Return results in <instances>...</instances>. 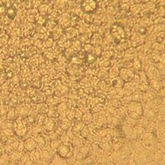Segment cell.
I'll use <instances>...</instances> for the list:
<instances>
[{
  "instance_id": "cell-1",
  "label": "cell",
  "mask_w": 165,
  "mask_h": 165,
  "mask_svg": "<svg viewBox=\"0 0 165 165\" xmlns=\"http://www.w3.org/2000/svg\"><path fill=\"white\" fill-rule=\"evenodd\" d=\"M143 105L141 102H131L127 106V112H128V116L134 119V120H138L140 116H143Z\"/></svg>"
},
{
  "instance_id": "cell-2",
  "label": "cell",
  "mask_w": 165,
  "mask_h": 165,
  "mask_svg": "<svg viewBox=\"0 0 165 165\" xmlns=\"http://www.w3.org/2000/svg\"><path fill=\"white\" fill-rule=\"evenodd\" d=\"M135 75H136V72L132 68H122L120 70L119 77L125 83H129V82L132 81Z\"/></svg>"
},
{
  "instance_id": "cell-3",
  "label": "cell",
  "mask_w": 165,
  "mask_h": 165,
  "mask_svg": "<svg viewBox=\"0 0 165 165\" xmlns=\"http://www.w3.org/2000/svg\"><path fill=\"white\" fill-rule=\"evenodd\" d=\"M145 75L147 76V78L149 79V80L150 79H161L158 70L157 69L155 64H150L149 66V68L145 70Z\"/></svg>"
},
{
  "instance_id": "cell-4",
  "label": "cell",
  "mask_w": 165,
  "mask_h": 165,
  "mask_svg": "<svg viewBox=\"0 0 165 165\" xmlns=\"http://www.w3.org/2000/svg\"><path fill=\"white\" fill-rule=\"evenodd\" d=\"M55 126H56V122L54 119L50 117L45 118L42 124V128L46 131H53L55 129Z\"/></svg>"
},
{
  "instance_id": "cell-5",
  "label": "cell",
  "mask_w": 165,
  "mask_h": 165,
  "mask_svg": "<svg viewBox=\"0 0 165 165\" xmlns=\"http://www.w3.org/2000/svg\"><path fill=\"white\" fill-rule=\"evenodd\" d=\"M149 85L152 91H154V93H158L162 88V80L159 79H150Z\"/></svg>"
},
{
  "instance_id": "cell-6",
  "label": "cell",
  "mask_w": 165,
  "mask_h": 165,
  "mask_svg": "<svg viewBox=\"0 0 165 165\" xmlns=\"http://www.w3.org/2000/svg\"><path fill=\"white\" fill-rule=\"evenodd\" d=\"M165 50V45L163 44L160 43H157V42H154L153 44L151 47V51L154 54H157L158 55H161L162 54L164 53Z\"/></svg>"
},
{
  "instance_id": "cell-7",
  "label": "cell",
  "mask_w": 165,
  "mask_h": 165,
  "mask_svg": "<svg viewBox=\"0 0 165 165\" xmlns=\"http://www.w3.org/2000/svg\"><path fill=\"white\" fill-rule=\"evenodd\" d=\"M143 116H145L147 120H149V121L151 122L152 121L154 120L155 116H156V111L153 108H148L144 109V111H143Z\"/></svg>"
},
{
  "instance_id": "cell-8",
  "label": "cell",
  "mask_w": 165,
  "mask_h": 165,
  "mask_svg": "<svg viewBox=\"0 0 165 165\" xmlns=\"http://www.w3.org/2000/svg\"><path fill=\"white\" fill-rule=\"evenodd\" d=\"M125 59H129V60H133L137 57V52L136 50L133 47H129L126 50V52L124 53Z\"/></svg>"
},
{
  "instance_id": "cell-9",
  "label": "cell",
  "mask_w": 165,
  "mask_h": 165,
  "mask_svg": "<svg viewBox=\"0 0 165 165\" xmlns=\"http://www.w3.org/2000/svg\"><path fill=\"white\" fill-rule=\"evenodd\" d=\"M124 83L125 82L120 77H116L111 79V85L114 88H116V89H120V88H123L125 84Z\"/></svg>"
},
{
  "instance_id": "cell-10",
  "label": "cell",
  "mask_w": 165,
  "mask_h": 165,
  "mask_svg": "<svg viewBox=\"0 0 165 165\" xmlns=\"http://www.w3.org/2000/svg\"><path fill=\"white\" fill-rule=\"evenodd\" d=\"M85 126V124H84L83 121H76L75 123H74L71 127V131L74 132V133H81V131H83L84 127Z\"/></svg>"
},
{
  "instance_id": "cell-11",
  "label": "cell",
  "mask_w": 165,
  "mask_h": 165,
  "mask_svg": "<svg viewBox=\"0 0 165 165\" xmlns=\"http://www.w3.org/2000/svg\"><path fill=\"white\" fill-rule=\"evenodd\" d=\"M96 77L98 79H101V80H105V79H108V71H107V70H105V69L100 68L97 71H96Z\"/></svg>"
},
{
  "instance_id": "cell-12",
  "label": "cell",
  "mask_w": 165,
  "mask_h": 165,
  "mask_svg": "<svg viewBox=\"0 0 165 165\" xmlns=\"http://www.w3.org/2000/svg\"><path fill=\"white\" fill-rule=\"evenodd\" d=\"M119 74H120V69L116 64L112 65L111 68L109 69L108 75L110 79H114V78L119 77Z\"/></svg>"
},
{
  "instance_id": "cell-13",
  "label": "cell",
  "mask_w": 165,
  "mask_h": 165,
  "mask_svg": "<svg viewBox=\"0 0 165 165\" xmlns=\"http://www.w3.org/2000/svg\"><path fill=\"white\" fill-rule=\"evenodd\" d=\"M132 68L134 69V70H136V72H140V71L143 70L142 61H141V59H139L138 57H136V59H133V62H132Z\"/></svg>"
},
{
  "instance_id": "cell-14",
  "label": "cell",
  "mask_w": 165,
  "mask_h": 165,
  "mask_svg": "<svg viewBox=\"0 0 165 165\" xmlns=\"http://www.w3.org/2000/svg\"><path fill=\"white\" fill-rule=\"evenodd\" d=\"M81 120L85 125L91 124V123L93 122V114L90 112H88V111H87V112H85L84 114H83V116H82Z\"/></svg>"
},
{
  "instance_id": "cell-15",
  "label": "cell",
  "mask_w": 165,
  "mask_h": 165,
  "mask_svg": "<svg viewBox=\"0 0 165 165\" xmlns=\"http://www.w3.org/2000/svg\"><path fill=\"white\" fill-rule=\"evenodd\" d=\"M48 110H49V106H48L47 103L41 102V103H38V104L36 105V111L41 113V114L47 113Z\"/></svg>"
},
{
  "instance_id": "cell-16",
  "label": "cell",
  "mask_w": 165,
  "mask_h": 165,
  "mask_svg": "<svg viewBox=\"0 0 165 165\" xmlns=\"http://www.w3.org/2000/svg\"><path fill=\"white\" fill-rule=\"evenodd\" d=\"M143 97H144V93L140 92V91H136L134 92L133 94L131 95V99L134 102H143Z\"/></svg>"
},
{
  "instance_id": "cell-17",
  "label": "cell",
  "mask_w": 165,
  "mask_h": 165,
  "mask_svg": "<svg viewBox=\"0 0 165 165\" xmlns=\"http://www.w3.org/2000/svg\"><path fill=\"white\" fill-rule=\"evenodd\" d=\"M45 98V95L43 93H36L33 97H32V100L35 103H41L44 102Z\"/></svg>"
},
{
  "instance_id": "cell-18",
  "label": "cell",
  "mask_w": 165,
  "mask_h": 165,
  "mask_svg": "<svg viewBox=\"0 0 165 165\" xmlns=\"http://www.w3.org/2000/svg\"><path fill=\"white\" fill-rule=\"evenodd\" d=\"M112 66L111 61L108 59H104L99 62V67L101 69H105V70H109Z\"/></svg>"
},
{
  "instance_id": "cell-19",
  "label": "cell",
  "mask_w": 165,
  "mask_h": 165,
  "mask_svg": "<svg viewBox=\"0 0 165 165\" xmlns=\"http://www.w3.org/2000/svg\"><path fill=\"white\" fill-rule=\"evenodd\" d=\"M24 145H25L26 148H27L28 150H33V149H35V148L36 147V142L33 139L31 138L26 140Z\"/></svg>"
},
{
  "instance_id": "cell-20",
  "label": "cell",
  "mask_w": 165,
  "mask_h": 165,
  "mask_svg": "<svg viewBox=\"0 0 165 165\" xmlns=\"http://www.w3.org/2000/svg\"><path fill=\"white\" fill-rule=\"evenodd\" d=\"M83 8H84V9H85V11L86 12H92L95 9L96 3L94 2V1H93V0H91L90 5H89L88 4V1H86V2L84 3V4L83 5Z\"/></svg>"
},
{
  "instance_id": "cell-21",
  "label": "cell",
  "mask_w": 165,
  "mask_h": 165,
  "mask_svg": "<svg viewBox=\"0 0 165 165\" xmlns=\"http://www.w3.org/2000/svg\"><path fill=\"white\" fill-rule=\"evenodd\" d=\"M77 34H78L77 30L71 28V29H68L65 32V37L68 39V40H70V39L75 38L76 36H77Z\"/></svg>"
},
{
  "instance_id": "cell-22",
  "label": "cell",
  "mask_w": 165,
  "mask_h": 165,
  "mask_svg": "<svg viewBox=\"0 0 165 165\" xmlns=\"http://www.w3.org/2000/svg\"><path fill=\"white\" fill-rule=\"evenodd\" d=\"M42 93L45 94L46 97H49V96H51L53 93H54V88H51L50 85H46L43 88V90H42Z\"/></svg>"
},
{
  "instance_id": "cell-23",
  "label": "cell",
  "mask_w": 165,
  "mask_h": 165,
  "mask_svg": "<svg viewBox=\"0 0 165 165\" xmlns=\"http://www.w3.org/2000/svg\"><path fill=\"white\" fill-rule=\"evenodd\" d=\"M69 152H70V148L65 145H60L59 147V154L61 156H66L69 154Z\"/></svg>"
},
{
  "instance_id": "cell-24",
  "label": "cell",
  "mask_w": 165,
  "mask_h": 165,
  "mask_svg": "<svg viewBox=\"0 0 165 165\" xmlns=\"http://www.w3.org/2000/svg\"><path fill=\"white\" fill-rule=\"evenodd\" d=\"M47 116L48 117L50 118H52V119H55V118L59 117V113H58V111H57V109H50L49 108V110H48L47 111Z\"/></svg>"
},
{
  "instance_id": "cell-25",
  "label": "cell",
  "mask_w": 165,
  "mask_h": 165,
  "mask_svg": "<svg viewBox=\"0 0 165 165\" xmlns=\"http://www.w3.org/2000/svg\"><path fill=\"white\" fill-rule=\"evenodd\" d=\"M30 110H31V109H30L29 107H27V106H24V105H23V106H21L20 109L18 110V113H19V115H20L21 116H25L27 114H29Z\"/></svg>"
},
{
  "instance_id": "cell-26",
  "label": "cell",
  "mask_w": 165,
  "mask_h": 165,
  "mask_svg": "<svg viewBox=\"0 0 165 165\" xmlns=\"http://www.w3.org/2000/svg\"><path fill=\"white\" fill-rule=\"evenodd\" d=\"M93 45H92V44L90 43H87V44H84V51H85V52H88V53H91L93 52Z\"/></svg>"
},
{
  "instance_id": "cell-27",
  "label": "cell",
  "mask_w": 165,
  "mask_h": 165,
  "mask_svg": "<svg viewBox=\"0 0 165 165\" xmlns=\"http://www.w3.org/2000/svg\"><path fill=\"white\" fill-rule=\"evenodd\" d=\"M44 45L46 46V47H50V46H53L54 45V41H53V38H48L46 41L44 42Z\"/></svg>"
},
{
  "instance_id": "cell-28",
  "label": "cell",
  "mask_w": 165,
  "mask_h": 165,
  "mask_svg": "<svg viewBox=\"0 0 165 165\" xmlns=\"http://www.w3.org/2000/svg\"><path fill=\"white\" fill-rule=\"evenodd\" d=\"M158 93V95L160 96L161 97L165 98V88H162L160 89V91H159V92H158V93Z\"/></svg>"
},
{
  "instance_id": "cell-29",
  "label": "cell",
  "mask_w": 165,
  "mask_h": 165,
  "mask_svg": "<svg viewBox=\"0 0 165 165\" xmlns=\"http://www.w3.org/2000/svg\"><path fill=\"white\" fill-rule=\"evenodd\" d=\"M164 102H165V98H164Z\"/></svg>"
}]
</instances>
